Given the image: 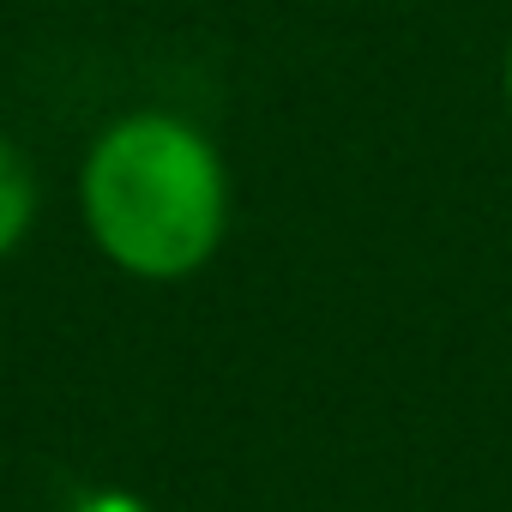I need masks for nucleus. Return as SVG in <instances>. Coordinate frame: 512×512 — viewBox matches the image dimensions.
I'll return each instance as SVG.
<instances>
[{
  "mask_svg": "<svg viewBox=\"0 0 512 512\" xmlns=\"http://www.w3.org/2000/svg\"><path fill=\"white\" fill-rule=\"evenodd\" d=\"M79 199L91 241L121 272L151 284L199 272L229 223V181L211 139L157 109L97 133Z\"/></svg>",
  "mask_w": 512,
  "mask_h": 512,
  "instance_id": "obj_1",
  "label": "nucleus"
},
{
  "mask_svg": "<svg viewBox=\"0 0 512 512\" xmlns=\"http://www.w3.org/2000/svg\"><path fill=\"white\" fill-rule=\"evenodd\" d=\"M31 217H37V175L25 151L0 133V260L31 235Z\"/></svg>",
  "mask_w": 512,
  "mask_h": 512,
  "instance_id": "obj_2",
  "label": "nucleus"
},
{
  "mask_svg": "<svg viewBox=\"0 0 512 512\" xmlns=\"http://www.w3.org/2000/svg\"><path fill=\"white\" fill-rule=\"evenodd\" d=\"M73 512H151L139 494H121V488H103V494H85Z\"/></svg>",
  "mask_w": 512,
  "mask_h": 512,
  "instance_id": "obj_3",
  "label": "nucleus"
},
{
  "mask_svg": "<svg viewBox=\"0 0 512 512\" xmlns=\"http://www.w3.org/2000/svg\"><path fill=\"white\" fill-rule=\"evenodd\" d=\"M506 109H512V49H506Z\"/></svg>",
  "mask_w": 512,
  "mask_h": 512,
  "instance_id": "obj_4",
  "label": "nucleus"
}]
</instances>
